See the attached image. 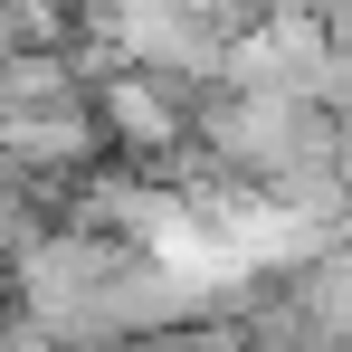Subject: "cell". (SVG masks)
<instances>
[{"label": "cell", "instance_id": "277c9868", "mask_svg": "<svg viewBox=\"0 0 352 352\" xmlns=\"http://www.w3.org/2000/svg\"><path fill=\"white\" fill-rule=\"evenodd\" d=\"M29 238H38V181L19 162H0V257H19Z\"/></svg>", "mask_w": 352, "mask_h": 352}, {"label": "cell", "instance_id": "3957f363", "mask_svg": "<svg viewBox=\"0 0 352 352\" xmlns=\"http://www.w3.org/2000/svg\"><path fill=\"white\" fill-rule=\"evenodd\" d=\"M86 96V58L76 48H0V115L19 105H76Z\"/></svg>", "mask_w": 352, "mask_h": 352}, {"label": "cell", "instance_id": "6da1fadb", "mask_svg": "<svg viewBox=\"0 0 352 352\" xmlns=\"http://www.w3.org/2000/svg\"><path fill=\"white\" fill-rule=\"evenodd\" d=\"M210 86H219V76H210ZM86 115L105 133V153H124L133 172H162L181 143H190L200 86H190V76H162V67H96V76H86Z\"/></svg>", "mask_w": 352, "mask_h": 352}, {"label": "cell", "instance_id": "7a4b0ae2", "mask_svg": "<svg viewBox=\"0 0 352 352\" xmlns=\"http://www.w3.org/2000/svg\"><path fill=\"white\" fill-rule=\"evenodd\" d=\"M96 153H105V133L86 115V96L76 105H19V115H0V162H19L38 190L48 181H76Z\"/></svg>", "mask_w": 352, "mask_h": 352}, {"label": "cell", "instance_id": "5b68a950", "mask_svg": "<svg viewBox=\"0 0 352 352\" xmlns=\"http://www.w3.org/2000/svg\"><path fill=\"white\" fill-rule=\"evenodd\" d=\"M181 10H200V19H210V29H248V19H257V10H267V0H181Z\"/></svg>", "mask_w": 352, "mask_h": 352}, {"label": "cell", "instance_id": "8992f818", "mask_svg": "<svg viewBox=\"0 0 352 352\" xmlns=\"http://www.w3.org/2000/svg\"><path fill=\"white\" fill-rule=\"evenodd\" d=\"M0 352H10V305H0Z\"/></svg>", "mask_w": 352, "mask_h": 352}]
</instances>
